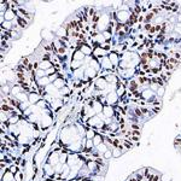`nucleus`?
<instances>
[{
  "instance_id": "f257e3e1",
  "label": "nucleus",
  "mask_w": 181,
  "mask_h": 181,
  "mask_svg": "<svg viewBox=\"0 0 181 181\" xmlns=\"http://www.w3.org/2000/svg\"><path fill=\"white\" fill-rule=\"evenodd\" d=\"M130 17V12L127 11V10H121V11H116L115 13V19L117 23L121 24H127V22L129 21Z\"/></svg>"
},
{
  "instance_id": "f03ea898",
  "label": "nucleus",
  "mask_w": 181,
  "mask_h": 181,
  "mask_svg": "<svg viewBox=\"0 0 181 181\" xmlns=\"http://www.w3.org/2000/svg\"><path fill=\"white\" fill-rule=\"evenodd\" d=\"M105 100H106V104L105 105H111V106H115L118 104V100H119V97L117 95V93L115 92H110L106 94L105 97Z\"/></svg>"
},
{
  "instance_id": "7ed1b4c3",
  "label": "nucleus",
  "mask_w": 181,
  "mask_h": 181,
  "mask_svg": "<svg viewBox=\"0 0 181 181\" xmlns=\"http://www.w3.org/2000/svg\"><path fill=\"white\" fill-rule=\"evenodd\" d=\"M109 87V83L106 82L105 77H98L94 82V88L98 90H105Z\"/></svg>"
},
{
  "instance_id": "20e7f679",
  "label": "nucleus",
  "mask_w": 181,
  "mask_h": 181,
  "mask_svg": "<svg viewBox=\"0 0 181 181\" xmlns=\"http://www.w3.org/2000/svg\"><path fill=\"white\" fill-rule=\"evenodd\" d=\"M107 57H109V59H110V62L112 63L114 68H118L119 62H121V56H119L118 53H116V52H110V53L107 54Z\"/></svg>"
},
{
  "instance_id": "39448f33",
  "label": "nucleus",
  "mask_w": 181,
  "mask_h": 181,
  "mask_svg": "<svg viewBox=\"0 0 181 181\" xmlns=\"http://www.w3.org/2000/svg\"><path fill=\"white\" fill-rule=\"evenodd\" d=\"M98 71L97 70H94L93 68H90V66H87V68H85V77H87L89 81H92L93 78H95L97 76H98Z\"/></svg>"
},
{
  "instance_id": "423d86ee",
  "label": "nucleus",
  "mask_w": 181,
  "mask_h": 181,
  "mask_svg": "<svg viewBox=\"0 0 181 181\" xmlns=\"http://www.w3.org/2000/svg\"><path fill=\"white\" fill-rule=\"evenodd\" d=\"M78 49H81V52H82L86 57H92V54H93V47L90 46V44H88V42L83 44Z\"/></svg>"
},
{
  "instance_id": "0eeeda50",
  "label": "nucleus",
  "mask_w": 181,
  "mask_h": 181,
  "mask_svg": "<svg viewBox=\"0 0 181 181\" xmlns=\"http://www.w3.org/2000/svg\"><path fill=\"white\" fill-rule=\"evenodd\" d=\"M59 153L60 152H56V151H53V152H51V155L48 156V162L47 163H49L51 165H53V167H56L58 163H59Z\"/></svg>"
},
{
  "instance_id": "6e6552de",
  "label": "nucleus",
  "mask_w": 181,
  "mask_h": 181,
  "mask_svg": "<svg viewBox=\"0 0 181 181\" xmlns=\"http://www.w3.org/2000/svg\"><path fill=\"white\" fill-rule=\"evenodd\" d=\"M28 98H29V103L32 104V105H36L39 100L42 99V97L37 92H30V93H28Z\"/></svg>"
},
{
  "instance_id": "1a4fd4ad",
  "label": "nucleus",
  "mask_w": 181,
  "mask_h": 181,
  "mask_svg": "<svg viewBox=\"0 0 181 181\" xmlns=\"http://www.w3.org/2000/svg\"><path fill=\"white\" fill-rule=\"evenodd\" d=\"M114 114H115L114 106H111V105H104V107H103V115H104L105 118H111V117H114Z\"/></svg>"
},
{
  "instance_id": "9d476101",
  "label": "nucleus",
  "mask_w": 181,
  "mask_h": 181,
  "mask_svg": "<svg viewBox=\"0 0 181 181\" xmlns=\"http://www.w3.org/2000/svg\"><path fill=\"white\" fill-rule=\"evenodd\" d=\"M128 89H129V92L130 93H134V92H136V90L139 89V83L136 82V80H135V77H133V78H130L129 81H128Z\"/></svg>"
},
{
  "instance_id": "9b49d317",
  "label": "nucleus",
  "mask_w": 181,
  "mask_h": 181,
  "mask_svg": "<svg viewBox=\"0 0 181 181\" xmlns=\"http://www.w3.org/2000/svg\"><path fill=\"white\" fill-rule=\"evenodd\" d=\"M16 18H17V12L13 11L12 8L7 10V11L5 12V15H4V19L5 21H8V22H13Z\"/></svg>"
},
{
  "instance_id": "f8f14e48",
  "label": "nucleus",
  "mask_w": 181,
  "mask_h": 181,
  "mask_svg": "<svg viewBox=\"0 0 181 181\" xmlns=\"http://www.w3.org/2000/svg\"><path fill=\"white\" fill-rule=\"evenodd\" d=\"M85 58H86V56L81 52V49H75V51L73 52V54H71V60H78V62H83L85 60Z\"/></svg>"
},
{
  "instance_id": "ddd939ff",
  "label": "nucleus",
  "mask_w": 181,
  "mask_h": 181,
  "mask_svg": "<svg viewBox=\"0 0 181 181\" xmlns=\"http://www.w3.org/2000/svg\"><path fill=\"white\" fill-rule=\"evenodd\" d=\"M54 66V64L51 62V60H44V59H41L39 62V69H42V70H48V69H51V68H53Z\"/></svg>"
},
{
  "instance_id": "4468645a",
  "label": "nucleus",
  "mask_w": 181,
  "mask_h": 181,
  "mask_svg": "<svg viewBox=\"0 0 181 181\" xmlns=\"http://www.w3.org/2000/svg\"><path fill=\"white\" fill-rule=\"evenodd\" d=\"M155 94H156V93H155V92H152V90H151L150 88H146V89H144L143 92H141V99H143V100H145V102L147 103L148 100H150L151 98H152Z\"/></svg>"
},
{
  "instance_id": "2eb2a0df",
  "label": "nucleus",
  "mask_w": 181,
  "mask_h": 181,
  "mask_svg": "<svg viewBox=\"0 0 181 181\" xmlns=\"http://www.w3.org/2000/svg\"><path fill=\"white\" fill-rule=\"evenodd\" d=\"M73 75H74V80H81L85 77V68H80V69H76L73 71Z\"/></svg>"
},
{
  "instance_id": "dca6fc26",
  "label": "nucleus",
  "mask_w": 181,
  "mask_h": 181,
  "mask_svg": "<svg viewBox=\"0 0 181 181\" xmlns=\"http://www.w3.org/2000/svg\"><path fill=\"white\" fill-rule=\"evenodd\" d=\"M54 33L53 32H51L49 29H42L41 30V36H42V39H45L46 41H48V40H52L53 37H54Z\"/></svg>"
},
{
  "instance_id": "f3484780",
  "label": "nucleus",
  "mask_w": 181,
  "mask_h": 181,
  "mask_svg": "<svg viewBox=\"0 0 181 181\" xmlns=\"http://www.w3.org/2000/svg\"><path fill=\"white\" fill-rule=\"evenodd\" d=\"M36 83H37V86H40V87H47L51 82H49L48 76H45V77H41V78H37V80H36Z\"/></svg>"
},
{
  "instance_id": "a211bd4d",
  "label": "nucleus",
  "mask_w": 181,
  "mask_h": 181,
  "mask_svg": "<svg viewBox=\"0 0 181 181\" xmlns=\"http://www.w3.org/2000/svg\"><path fill=\"white\" fill-rule=\"evenodd\" d=\"M92 140H93L94 147H97L98 145H100L102 143H104V138H103V135H102V134H99V133H97V134H95V136H94Z\"/></svg>"
},
{
  "instance_id": "6ab92c4d",
  "label": "nucleus",
  "mask_w": 181,
  "mask_h": 181,
  "mask_svg": "<svg viewBox=\"0 0 181 181\" xmlns=\"http://www.w3.org/2000/svg\"><path fill=\"white\" fill-rule=\"evenodd\" d=\"M69 65H70V68H71V70L74 71V70H76V69L82 68L83 66V62H78V60H71Z\"/></svg>"
},
{
  "instance_id": "aec40b11",
  "label": "nucleus",
  "mask_w": 181,
  "mask_h": 181,
  "mask_svg": "<svg viewBox=\"0 0 181 181\" xmlns=\"http://www.w3.org/2000/svg\"><path fill=\"white\" fill-rule=\"evenodd\" d=\"M64 104V102H63V99H60V98H56V99H53V102H52V107L54 109V110H58L59 107H62V105Z\"/></svg>"
},
{
  "instance_id": "412c9836",
  "label": "nucleus",
  "mask_w": 181,
  "mask_h": 181,
  "mask_svg": "<svg viewBox=\"0 0 181 181\" xmlns=\"http://www.w3.org/2000/svg\"><path fill=\"white\" fill-rule=\"evenodd\" d=\"M111 151H112V157H115V158H118V157H121L123 155V151L119 150L118 147H114Z\"/></svg>"
},
{
  "instance_id": "4be33fe9",
  "label": "nucleus",
  "mask_w": 181,
  "mask_h": 181,
  "mask_svg": "<svg viewBox=\"0 0 181 181\" xmlns=\"http://www.w3.org/2000/svg\"><path fill=\"white\" fill-rule=\"evenodd\" d=\"M95 150H97V151H99V152L103 155V153L105 152V151H107L109 148H107V145H106L105 143H102V144H100V145H98V146L95 147Z\"/></svg>"
},
{
  "instance_id": "5701e85b",
  "label": "nucleus",
  "mask_w": 181,
  "mask_h": 181,
  "mask_svg": "<svg viewBox=\"0 0 181 181\" xmlns=\"http://www.w3.org/2000/svg\"><path fill=\"white\" fill-rule=\"evenodd\" d=\"M68 153H63V152H60L59 153V163H62V164H66L68 162Z\"/></svg>"
},
{
  "instance_id": "b1692460",
  "label": "nucleus",
  "mask_w": 181,
  "mask_h": 181,
  "mask_svg": "<svg viewBox=\"0 0 181 181\" xmlns=\"http://www.w3.org/2000/svg\"><path fill=\"white\" fill-rule=\"evenodd\" d=\"M94 132H95L94 129H88L87 132H86V135H85V136H86L88 140H92V139L95 136V134H97V133H94Z\"/></svg>"
},
{
  "instance_id": "393cba45",
  "label": "nucleus",
  "mask_w": 181,
  "mask_h": 181,
  "mask_svg": "<svg viewBox=\"0 0 181 181\" xmlns=\"http://www.w3.org/2000/svg\"><path fill=\"white\" fill-rule=\"evenodd\" d=\"M45 76H47L45 70H42V69L36 70V80H37V78H41V77H45Z\"/></svg>"
},
{
  "instance_id": "a878e982",
  "label": "nucleus",
  "mask_w": 181,
  "mask_h": 181,
  "mask_svg": "<svg viewBox=\"0 0 181 181\" xmlns=\"http://www.w3.org/2000/svg\"><path fill=\"white\" fill-rule=\"evenodd\" d=\"M151 90H152V92H157V90H158V88H159V86H158V83L157 82H151L150 83V87H148Z\"/></svg>"
},
{
  "instance_id": "bb28decb",
  "label": "nucleus",
  "mask_w": 181,
  "mask_h": 181,
  "mask_svg": "<svg viewBox=\"0 0 181 181\" xmlns=\"http://www.w3.org/2000/svg\"><path fill=\"white\" fill-rule=\"evenodd\" d=\"M112 157V151L111 150H107V151H105V152L103 153V158L104 159H110V158H111Z\"/></svg>"
},
{
  "instance_id": "cd10ccee",
  "label": "nucleus",
  "mask_w": 181,
  "mask_h": 181,
  "mask_svg": "<svg viewBox=\"0 0 181 181\" xmlns=\"http://www.w3.org/2000/svg\"><path fill=\"white\" fill-rule=\"evenodd\" d=\"M164 92H165V88H164V86H163V87H159V88H158V90L156 92V95H157V97H159V98H162V97L164 95Z\"/></svg>"
},
{
  "instance_id": "c85d7f7f",
  "label": "nucleus",
  "mask_w": 181,
  "mask_h": 181,
  "mask_svg": "<svg viewBox=\"0 0 181 181\" xmlns=\"http://www.w3.org/2000/svg\"><path fill=\"white\" fill-rule=\"evenodd\" d=\"M18 122V116L17 115H13V116H11L8 118V123L10 124H16Z\"/></svg>"
},
{
  "instance_id": "c756f323",
  "label": "nucleus",
  "mask_w": 181,
  "mask_h": 181,
  "mask_svg": "<svg viewBox=\"0 0 181 181\" xmlns=\"http://www.w3.org/2000/svg\"><path fill=\"white\" fill-rule=\"evenodd\" d=\"M1 89H3V95H8V93L11 92V89H10V87L8 86H6V85H1Z\"/></svg>"
},
{
  "instance_id": "7c9ffc66",
  "label": "nucleus",
  "mask_w": 181,
  "mask_h": 181,
  "mask_svg": "<svg viewBox=\"0 0 181 181\" xmlns=\"http://www.w3.org/2000/svg\"><path fill=\"white\" fill-rule=\"evenodd\" d=\"M153 25H155V24H152V23H146V24H144V25H143V29L150 33V30L152 29V27H153Z\"/></svg>"
},
{
  "instance_id": "2f4dec72",
  "label": "nucleus",
  "mask_w": 181,
  "mask_h": 181,
  "mask_svg": "<svg viewBox=\"0 0 181 181\" xmlns=\"http://www.w3.org/2000/svg\"><path fill=\"white\" fill-rule=\"evenodd\" d=\"M8 170H10V172H11L12 174H17L18 173V167L15 164V165H11V167H10L8 168Z\"/></svg>"
},
{
  "instance_id": "473e14b6",
  "label": "nucleus",
  "mask_w": 181,
  "mask_h": 181,
  "mask_svg": "<svg viewBox=\"0 0 181 181\" xmlns=\"http://www.w3.org/2000/svg\"><path fill=\"white\" fill-rule=\"evenodd\" d=\"M140 135H141L140 130H132V136H140Z\"/></svg>"
},
{
  "instance_id": "72a5a7b5",
  "label": "nucleus",
  "mask_w": 181,
  "mask_h": 181,
  "mask_svg": "<svg viewBox=\"0 0 181 181\" xmlns=\"http://www.w3.org/2000/svg\"><path fill=\"white\" fill-rule=\"evenodd\" d=\"M177 22H181V13L177 15Z\"/></svg>"
},
{
  "instance_id": "f704fd0d",
  "label": "nucleus",
  "mask_w": 181,
  "mask_h": 181,
  "mask_svg": "<svg viewBox=\"0 0 181 181\" xmlns=\"http://www.w3.org/2000/svg\"><path fill=\"white\" fill-rule=\"evenodd\" d=\"M128 181H138V180H136V179H135V177L133 176V177H130V179H129Z\"/></svg>"
}]
</instances>
